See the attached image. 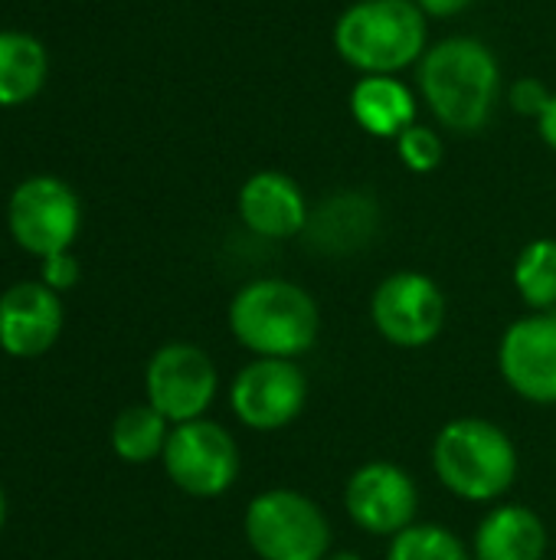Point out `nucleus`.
I'll return each instance as SVG.
<instances>
[{
	"label": "nucleus",
	"mask_w": 556,
	"mask_h": 560,
	"mask_svg": "<svg viewBox=\"0 0 556 560\" xmlns=\"http://www.w3.org/2000/svg\"><path fill=\"white\" fill-rule=\"evenodd\" d=\"M439 486L469 505H498L518 482L521 456L505 427L488 417H456L433 440Z\"/></svg>",
	"instance_id": "7ed1b4c3"
},
{
	"label": "nucleus",
	"mask_w": 556,
	"mask_h": 560,
	"mask_svg": "<svg viewBox=\"0 0 556 560\" xmlns=\"http://www.w3.org/2000/svg\"><path fill=\"white\" fill-rule=\"evenodd\" d=\"M328 560H360V555H354V551H338V555H331Z\"/></svg>",
	"instance_id": "bb28decb"
},
{
	"label": "nucleus",
	"mask_w": 556,
	"mask_h": 560,
	"mask_svg": "<svg viewBox=\"0 0 556 560\" xmlns=\"http://www.w3.org/2000/svg\"><path fill=\"white\" fill-rule=\"evenodd\" d=\"M236 213L249 233L259 240H295L305 236L311 207L298 180L285 171H256L242 180L236 194Z\"/></svg>",
	"instance_id": "ddd939ff"
},
{
	"label": "nucleus",
	"mask_w": 556,
	"mask_h": 560,
	"mask_svg": "<svg viewBox=\"0 0 556 560\" xmlns=\"http://www.w3.org/2000/svg\"><path fill=\"white\" fill-rule=\"evenodd\" d=\"M514 292L531 312H556V240H531L514 259Z\"/></svg>",
	"instance_id": "aec40b11"
},
{
	"label": "nucleus",
	"mask_w": 556,
	"mask_h": 560,
	"mask_svg": "<svg viewBox=\"0 0 556 560\" xmlns=\"http://www.w3.org/2000/svg\"><path fill=\"white\" fill-rule=\"evenodd\" d=\"M387 560H475L472 548L439 522H416L393 535L387 545Z\"/></svg>",
	"instance_id": "412c9836"
},
{
	"label": "nucleus",
	"mask_w": 556,
	"mask_h": 560,
	"mask_svg": "<svg viewBox=\"0 0 556 560\" xmlns=\"http://www.w3.org/2000/svg\"><path fill=\"white\" fill-rule=\"evenodd\" d=\"M397 158L413 174H433L446 161V141L436 128L416 121L397 138Z\"/></svg>",
	"instance_id": "4be33fe9"
},
{
	"label": "nucleus",
	"mask_w": 556,
	"mask_h": 560,
	"mask_svg": "<svg viewBox=\"0 0 556 560\" xmlns=\"http://www.w3.org/2000/svg\"><path fill=\"white\" fill-rule=\"evenodd\" d=\"M377 223H380L377 203L364 194L344 190L321 200V207L311 210L305 236L315 249L344 256V253H357L367 240H374Z\"/></svg>",
	"instance_id": "f3484780"
},
{
	"label": "nucleus",
	"mask_w": 556,
	"mask_h": 560,
	"mask_svg": "<svg viewBox=\"0 0 556 560\" xmlns=\"http://www.w3.org/2000/svg\"><path fill=\"white\" fill-rule=\"evenodd\" d=\"M39 282L49 285L52 292H66L79 282V259L66 249V253H52L46 259H39Z\"/></svg>",
	"instance_id": "b1692460"
},
{
	"label": "nucleus",
	"mask_w": 556,
	"mask_h": 560,
	"mask_svg": "<svg viewBox=\"0 0 556 560\" xmlns=\"http://www.w3.org/2000/svg\"><path fill=\"white\" fill-rule=\"evenodd\" d=\"M449 322V299L442 285L419 269H397L383 276L370 295V325L400 351L429 348Z\"/></svg>",
	"instance_id": "423d86ee"
},
{
	"label": "nucleus",
	"mask_w": 556,
	"mask_h": 560,
	"mask_svg": "<svg viewBox=\"0 0 556 560\" xmlns=\"http://www.w3.org/2000/svg\"><path fill=\"white\" fill-rule=\"evenodd\" d=\"M216 390H220L216 361L193 341L161 345L144 368L147 404L170 427L203 420V413L216 400Z\"/></svg>",
	"instance_id": "1a4fd4ad"
},
{
	"label": "nucleus",
	"mask_w": 556,
	"mask_h": 560,
	"mask_svg": "<svg viewBox=\"0 0 556 560\" xmlns=\"http://www.w3.org/2000/svg\"><path fill=\"white\" fill-rule=\"evenodd\" d=\"M242 535L259 560H328L334 528L324 509L298 489H265L242 512Z\"/></svg>",
	"instance_id": "39448f33"
},
{
	"label": "nucleus",
	"mask_w": 556,
	"mask_h": 560,
	"mask_svg": "<svg viewBox=\"0 0 556 560\" xmlns=\"http://www.w3.org/2000/svg\"><path fill=\"white\" fill-rule=\"evenodd\" d=\"M344 512L351 525L360 528L364 535L393 538L410 525H416L419 486L403 466L390 459H370L347 476Z\"/></svg>",
	"instance_id": "9b49d317"
},
{
	"label": "nucleus",
	"mask_w": 556,
	"mask_h": 560,
	"mask_svg": "<svg viewBox=\"0 0 556 560\" xmlns=\"http://www.w3.org/2000/svg\"><path fill=\"white\" fill-rule=\"evenodd\" d=\"M3 522H7V499H3V489H0V528H3Z\"/></svg>",
	"instance_id": "cd10ccee"
},
{
	"label": "nucleus",
	"mask_w": 556,
	"mask_h": 560,
	"mask_svg": "<svg viewBox=\"0 0 556 560\" xmlns=\"http://www.w3.org/2000/svg\"><path fill=\"white\" fill-rule=\"evenodd\" d=\"M551 89H547V82L544 79H537V75H524V79H518L511 89H508V105L518 112V115H524V118H541L544 115V108H547V102H551Z\"/></svg>",
	"instance_id": "5701e85b"
},
{
	"label": "nucleus",
	"mask_w": 556,
	"mask_h": 560,
	"mask_svg": "<svg viewBox=\"0 0 556 560\" xmlns=\"http://www.w3.org/2000/svg\"><path fill=\"white\" fill-rule=\"evenodd\" d=\"M82 226V203L79 194L52 174H33L20 180L7 200V230L13 243L46 259L52 253H66Z\"/></svg>",
	"instance_id": "6e6552de"
},
{
	"label": "nucleus",
	"mask_w": 556,
	"mask_h": 560,
	"mask_svg": "<svg viewBox=\"0 0 556 560\" xmlns=\"http://www.w3.org/2000/svg\"><path fill=\"white\" fill-rule=\"evenodd\" d=\"M498 371L514 397L556 407V312H531L505 328Z\"/></svg>",
	"instance_id": "f8f14e48"
},
{
	"label": "nucleus",
	"mask_w": 556,
	"mask_h": 560,
	"mask_svg": "<svg viewBox=\"0 0 556 560\" xmlns=\"http://www.w3.org/2000/svg\"><path fill=\"white\" fill-rule=\"evenodd\" d=\"M161 463L167 479L190 499L226 495L242 469L236 436L223 423L206 417L170 427Z\"/></svg>",
	"instance_id": "0eeeda50"
},
{
	"label": "nucleus",
	"mask_w": 556,
	"mask_h": 560,
	"mask_svg": "<svg viewBox=\"0 0 556 560\" xmlns=\"http://www.w3.org/2000/svg\"><path fill=\"white\" fill-rule=\"evenodd\" d=\"M351 118L380 141H397L419 118V102L400 75H360L347 95Z\"/></svg>",
	"instance_id": "dca6fc26"
},
{
	"label": "nucleus",
	"mask_w": 556,
	"mask_h": 560,
	"mask_svg": "<svg viewBox=\"0 0 556 560\" xmlns=\"http://www.w3.org/2000/svg\"><path fill=\"white\" fill-rule=\"evenodd\" d=\"M229 335L252 358H305L321 335L318 299L279 276L249 279L236 289L226 308Z\"/></svg>",
	"instance_id": "f03ea898"
},
{
	"label": "nucleus",
	"mask_w": 556,
	"mask_h": 560,
	"mask_svg": "<svg viewBox=\"0 0 556 560\" xmlns=\"http://www.w3.org/2000/svg\"><path fill=\"white\" fill-rule=\"evenodd\" d=\"M429 16L416 0H354L334 20V52L360 75H397L429 49Z\"/></svg>",
	"instance_id": "20e7f679"
},
{
	"label": "nucleus",
	"mask_w": 556,
	"mask_h": 560,
	"mask_svg": "<svg viewBox=\"0 0 556 560\" xmlns=\"http://www.w3.org/2000/svg\"><path fill=\"white\" fill-rule=\"evenodd\" d=\"M475 0H416V7L426 13V16H436V20H446V16H459L462 10H469Z\"/></svg>",
	"instance_id": "393cba45"
},
{
	"label": "nucleus",
	"mask_w": 556,
	"mask_h": 560,
	"mask_svg": "<svg viewBox=\"0 0 556 560\" xmlns=\"http://www.w3.org/2000/svg\"><path fill=\"white\" fill-rule=\"evenodd\" d=\"M170 423L144 400L125 407L111 423V450L128 466H147L164 456Z\"/></svg>",
	"instance_id": "6ab92c4d"
},
{
	"label": "nucleus",
	"mask_w": 556,
	"mask_h": 560,
	"mask_svg": "<svg viewBox=\"0 0 556 560\" xmlns=\"http://www.w3.org/2000/svg\"><path fill=\"white\" fill-rule=\"evenodd\" d=\"M537 131H541L544 144H547V148L556 154V92L551 95V102H547L544 115L537 118Z\"/></svg>",
	"instance_id": "a878e982"
},
{
	"label": "nucleus",
	"mask_w": 556,
	"mask_h": 560,
	"mask_svg": "<svg viewBox=\"0 0 556 560\" xmlns=\"http://www.w3.org/2000/svg\"><path fill=\"white\" fill-rule=\"evenodd\" d=\"M308 404V374L288 358H252L229 384V410L252 433L292 427Z\"/></svg>",
	"instance_id": "9d476101"
},
{
	"label": "nucleus",
	"mask_w": 556,
	"mask_h": 560,
	"mask_svg": "<svg viewBox=\"0 0 556 560\" xmlns=\"http://www.w3.org/2000/svg\"><path fill=\"white\" fill-rule=\"evenodd\" d=\"M469 548L475 560H544L551 535L534 509L521 502H498L482 515Z\"/></svg>",
	"instance_id": "2eb2a0df"
},
{
	"label": "nucleus",
	"mask_w": 556,
	"mask_h": 560,
	"mask_svg": "<svg viewBox=\"0 0 556 560\" xmlns=\"http://www.w3.org/2000/svg\"><path fill=\"white\" fill-rule=\"evenodd\" d=\"M49 75L46 46L23 30H0V108L33 102Z\"/></svg>",
	"instance_id": "a211bd4d"
},
{
	"label": "nucleus",
	"mask_w": 556,
	"mask_h": 560,
	"mask_svg": "<svg viewBox=\"0 0 556 560\" xmlns=\"http://www.w3.org/2000/svg\"><path fill=\"white\" fill-rule=\"evenodd\" d=\"M419 95L439 128L478 135L501 98V62L478 36H446L429 43L416 66Z\"/></svg>",
	"instance_id": "f257e3e1"
},
{
	"label": "nucleus",
	"mask_w": 556,
	"mask_h": 560,
	"mask_svg": "<svg viewBox=\"0 0 556 560\" xmlns=\"http://www.w3.org/2000/svg\"><path fill=\"white\" fill-rule=\"evenodd\" d=\"M62 299L43 282H16L0 295V351L20 361L46 354L62 335Z\"/></svg>",
	"instance_id": "4468645a"
}]
</instances>
